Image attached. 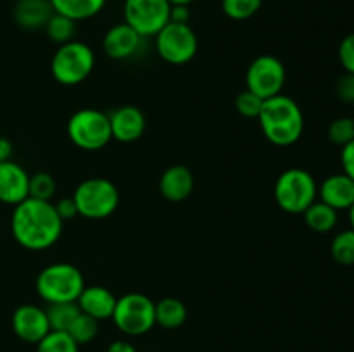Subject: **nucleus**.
Listing matches in <instances>:
<instances>
[{"label": "nucleus", "mask_w": 354, "mask_h": 352, "mask_svg": "<svg viewBox=\"0 0 354 352\" xmlns=\"http://www.w3.org/2000/svg\"><path fill=\"white\" fill-rule=\"evenodd\" d=\"M106 352H138L137 347H135L131 342L128 340H114L107 345V351Z\"/></svg>", "instance_id": "37"}, {"label": "nucleus", "mask_w": 354, "mask_h": 352, "mask_svg": "<svg viewBox=\"0 0 354 352\" xmlns=\"http://www.w3.org/2000/svg\"><path fill=\"white\" fill-rule=\"evenodd\" d=\"M273 197L282 211L289 214H303L318 197V183L310 171L289 168L277 178Z\"/></svg>", "instance_id": "4"}, {"label": "nucleus", "mask_w": 354, "mask_h": 352, "mask_svg": "<svg viewBox=\"0 0 354 352\" xmlns=\"http://www.w3.org/2000/svg\"><path fill=\"white\" fill-rule=\"evenodd\" d=\"M258 121L266 140L277 147H289L303 137L304 114L299 104L286 93L266 99Z\"/></svg>", "instance_id": "2"}, {"label": "nucleus", "mask_w": 354, "mask_h": 352, "mask_svg": "<svg viewBox=\"0 0 354 352\" xmlns=\"http://www.w3.org/2000/svg\"><path fill=\"white\" fill-rule=\"evenodd\" d=\"M341 164H342V173L348 175L354 182V140L342 147Z\"/></svg>", "instance_id": "35"}, {"label": "nucleus", "mask_w": 354, "mask_h": 352, "mask_svg": "<svg viewBox=\"0 0 354 352\" xmlns=\"http://www.w3.org/2000/svg\"><path fill=\"white\" fill-rule=\"evenodd\" d=\"M154 47L165 62L183 66L196 57L199 50V40L190 24L169 21L154 37Z\"/></svg>", "instance_id": "9"}, {"label": "nucleus", "mask_w": 354, "mask_h": 352, "mask_svg": "<svg viewBox=\"0 0 354 352\" xmlns=\"http://www.w3.org/2000/svg\"><path fill=\"white\" fill-rule=\"evenodd\" d=\"M330 254L335 262L342 266L354 264V230L339 231L330 244Z\"/></svg>", "instance_id": "25"}, {"label": "nucleus", "mask_w": 354, "mask_h": 352, "mask_svg": "<svg viewBox=\"0 0 354 352\" xmlns=\"http://www.w3.org/2000/svg\"><path fill=\"white\" fill-rule=\"evenodd\" d=\"M194 190V175L187 166L173 164L159 178V192L169 202H183Z\"/></svg>", "instance_id": "18"}, {"label": "nucleus", "mask_w": 354, "mask_h": 352, "mask_svg": "<svg viewBox=\"0 0 354 352\" xmlns=\"http://www.w3.org/2000/svg\"><path fill=\"white\" fill-rule=\"evenodd\" d=\"M187 306L176 297H165L156 302V324L165 330H176L187 321Z\"/></svg>", "instance_id": "21"}, {"label": "nucleus", "mask_w": 354, "mask_h": 352, "mask_svg": "<svg viewBox=\"0 0 354 352\" xmlns=\"http://www.w3.org/2000/svg\"><path fill=\"white\" fill-rule=\"evenodd\" d=\"M263 102H265V100L259 99L256 93H252L251 90L245 88L242 90L237 95V99H235V109H237V113L241 114V116L249 117V119H258Z\"/></svg>", "instance_id": "31"}, {"label": "nucleus", "mask_w": 354, "mask_h": 352, "mask_svg": "<svg viewBox=\"0 0 354 352\" xmlns=\"http://www.w3.org/2000/svg\"><path fill=\"white\" fill-rule=\"evenodd\" d=\"M109 124L113 140L131 144L145 133L147 119L137 106H121L109 113Z\"/></svg>", "instance_id": "14"}, {"label": "nucleus", "mask_w": 354, "mask_h": 352, "mask_svg": "<svg viewBox=\"0 0 354 352\" xmlns=\"http://www.w3.org/2000/svg\"><path fill=\"white\" fill-rule=\"evenodd\" d=\"M55 195V179L50 173L38 171L30 175V197L38 200H47L52 202V197Z\"/></svg>", "instance_id": "29"}, {"label": "nucleus", "mask_w": 354, "mask_h": 352, "mask_svg": "<svg viewBox=\"0 0 354 352\" xmlns=\"http://www.w3.org/2000/svg\"><path fill=\"white\" fill-rule=\"evenodd\" d=\"M328 140L334 145H339V147H344L349 141L354 140V117L342 116L337 117L330 123L328 126Z\"/></svg>", "instance_id": "30"}, {"label": "nucleus", "mask_w": 354, "mask_h": 352, "mask_svg": "<svg viewBox=\"0 0 354 352\" xmlns=\"http://www.w3.org/2000/svg\"><path fill=\"white\" fill-rule=\"evenodd\" d=\"M339 61L346 72L354 75V33L342 38L341 45H339Z\"/></svg>", "instance_id": "33"}, {"label": "nucleus", "mask_w": 354, "mask_h": 352, "mask_svg": "<svg viewBox=\"0 0 354 352\" xmlns=\"http://www.w3.org/2000/svg\"><path fill=\"white\" fill-rule=\"evenodd\" d=\"M37 352H80V345L69 337L68 331L50 330L37 344Z\"/></svg>", "instance_id": "27"}, {"label": "nucleus", "mask_w": 354, "mask_h": 352, "mask_svg": "<svg viewBox=\"0 0 354 352\" xmlns=\"http://www.w3.org/2000/svg\"><path fill=\"white\" fill-rule=\"evenodd\" d=\"M66 131L71 144L86 152L100 150L113 140L109 114L93 107L76 110L69 117Z\"/></svg>", "instance_id": "8"}, {"label": "nucleus", "mask_w": 354, "mask_h": 352, "mask_svg": "<svg viewBox=\"0 0 354 352\" xmlns=\"http://www.w3.org/2000/svg\"><path fill=\"white\" fill-rule=\"evenodd\" d=\"M10 155H12V144L7 138L0 137V162L9 161Z\"/></svg>", "instance_id": "38"}, {"label": "nucleus", "mask_w": 354, "mask_h": 352, "mask_svg": "<svg viewBox=\"0 0 354 352\" xmlns=\"http://www.w3.org/2000/svg\"><path fill=\"white\" fill-rule=\"evenodd\" d=\"M35 289L47 304L76 302L85 289V278L80 268L71 262H54L38 273Z\"/></svg>", "instance_id": "3"}, {"label": "nucleus", "mask_w": 354, "mask_h": 352, "mask_svg": "<svg viewBox=\"0 0 354 352\" xmlns=\"http://www.w3.org/2000/svg\"><path fill=\"white\" fill-rule=\"evenodd\" d=\"M286 79L287 71L283 62L275 55L263 54L249 64L245 71V88L266 100L282 93Z\"/></svg>", "instance_id": "11"}, {"label": "nucleus", "mask_w": 354, "mask_h": 352, "mask_svg": "<svg viewBox=\"0 0 354 352\" xmlns=\"http://www.w3.org/2000/svg\"><path fill=\"white\" fill-rule=\"evenodd\" d=\"M10 326L19 340L35 345L50 331L47 311L35 304H23L17 307L10 317Z\"/></svg>", "instance_id": "12"}, {"label": "nucleus", "mask_w": 354, "mask_h": 352, "mask_svg": "<svg viewBox=\"0 0 354 352\" xmlns=\"http://www.w3.org/2000/svg\"><path fill=\"white\" fill-rule=\"evenodd\" d=\"M145 38L127 23L111 26L102 38V50L113 61H128L137 57L144 48Z\"/></svg>", "instance_id": "13"}, {"label": "nucleus", "mask_w": 354, "mask_h": 352, "mask_svg": "<svg viewBox=\"0 0 354 352\" xmlns=\"http://www.w3.org/2000/svg\"><path fill=\"white\" fill-rule=\"evenodd\" d=\"M335 97H337L341 102L354 104V75L353 72H344L341 78L335 83Z\"/></svg>", "instance_id": "32"}, {"label": "nucleus", "mask_w": 354, "mask_h": 352, "mask_svg": "<svg viewBox=\"0 0 354 352\" xmlns=\"http://www.w3.org/2000/svg\"><path fill=\"white\" fill-rule=\"evenodd\" d=\"M318 197L332 209L349 211L354 204V182L344 173L327 176L318 186Z\"/></svg>", "instance_id": "17"}, {"label": "nucleus", "mask_w": 354, "mask_h": 352, "mask_svg": "<svg viewBox=\"0 0 354 352\" xmlns=\"http://www.w3.org/2000/svg\"><path fill=\"white\" fill-rule=\"evenodd\" d=\"M171 6H190V3L194 2V0H168Z\"/></svg>", "instance_id": "39"}, {"label": "nucleus", "mask_w": 354, "mask_h": 352, "mask_svg": "<svg viewBox=\"0 0 354 352\" xmlns=\"http://www.w3.org/2000/svg\"><path fill=\"white\" fill-rule=\"evenodd\" d=\"M52 14L50 0H17L12 10L17 26L28 31L44 30Z\"/></svg>", "instance_id": "19"}, {"label": "nucleus", "mask_w": 354, "mask_h": 352, "mask_svg": "<svg viewBox=\"0 0 354 352\" xmlns=\"http://www.w3.org/2000/svg\"><path fill=\"white\" fill-rule=\"evenodd\" d=\"M78 216L85 219H106L120 206V190L111 179L93 176L83 179L73 192Z\"/></svg>", "instance_id": "5"}, {"label": "nucleus", "mask_w": 354, "mask_h": 352, "mask_svg": "<svg viewBox=\"0 0 354 352\" xmlns=\"http://www.w3.org/2000/svg\"><path fill=\"white\" fill-rule=\"evenodd\" d=\"M349 223H351V228L354 230V204L349 207Z\"/></svg>", "instance_id": "40"}, {"label": "nucleus", "mask_w": 354, "mask_h": 352, "mask_svg": "<svg viewBox=\"0 0 354 352\" xmlns=\"http://www.w3.org/2000/svg\"><path fill=\"white\" fill-rule=\"evenodd\" d=\"M95 68V54L86 43L71 40L59 45L50 61L52 78L64 86H76L85 81Z\"/></svg>", "instance_id": "6"}, {"label": "nucleus", "mask_w": 354, "mask_h": 352, "mask_svg": "<svg viewBox=\"0 0 354 352\" xmlns=\"http://www.w3.org/2000/svg\"><path fill=\"white\" fill-rule=\"evenodd\" d=\"M107 0H50L54 12L73 21H86L104 9Z\"/></svg>", "instance_id": "20"}, {"label": "nucleus", "mask_w": 354, "mask_h": 352, "mask_svg": "<svg viewBox=\"0 0 354 352\" xmlns=\"http://www.w3.org/2000/svg\"><path fill=\"white\" fill-rule=\"evenodd\" d=\"M45 311H47L50 330L55 331H68V328L80 314V307L76 302L48 304Z\"/></svg>", "instance_id": "24"}, {"label": "nucleus", "mask_w": 354, "mask_h": 352, "mask_svg": "<svg viewBox=\"0 0 354 352\" xmlns=\"http://www.w3.org/2000/svg\"><path fill=\"white\" fill-rule=\"evenodd\" d=\"M62 226L64 221L59 217L54 204L31 197L14 206L10 216L14 240L26 251L41 252L54 247L61 238Z\"/></svg>", "instance_id": "1"}, {"label": "nucleus", "mask_w": 354, "mask_h": 352, "mask_svg": "<svg viewBox=\"0 0 354 352\" xmlns=\"http://www.w3.org/2000/svg\"><path fill=\"white\" fill-rule=\"evenodd\" d=\"M123 14L124 23L147 40L169 23L171 3L168 0H124Z\"/></svg>", "instance_id": "10"}, {"label": "nucleus", "mask_w": 354, "mask_h": 352, "mask_svg": "<svg viewBox=\"0 0 354 352\" xmlns=\"http://www.w3.org/2000/svg\"><path fill=\"white\" fill-rule=\"evenodd\" d=\"M118 297L109 289L102 285H85L83 292L80 293L78 304L80 311L86 316L93 317L100 323L113 317L114 307H116Z\"/></svg>", "instance_id": "16"}, {"label": "nucleus", "mask_w": 354, "mask_h": 352, "mask_svg": "<svg viewBox=\"0 0 354 352\" xmlns=\"http://www.w3.org/2000/svg\"><path fill=\"white\" fill-rule=\"evenodd\" d=\"M68 333L69 337L82 347V345L90 344V342L97 337V333H99V321L86 316V314H83L82 311H80L76 320L73 321L71 326L68 328Z\"/></svg>", "instance_id": "26"}, {"label": "nucleus", "mask_w": 354, "mask_h": 352, "mask_svg": "<svg viewBox=\"0 0 354 352\" xmlns=\"http://www.w3.org/2000/svg\"><path fill=\"white\" fill-rule=\"evenodd\" d=\"M30 197V175L14 161L0 162V202L17 206Z\"/></svg>", "instance_id": "15"}, {"label": "nucleus", "mask_w": 354, "mask_h": 352, "mask_svg": "<svg viewBox=\"0 0 354 352\" xmlns=\"http://www.w3.org/2000/svg\"><path fill=\"white\" fill-rule=\"evenodd\" d=\"M111 321L127 337H142L156 326V302L140 292L118 297Z\"/></svg>", "instance_id": "7"}, {"label": "nucleus", "mask_w": 354, "mask_h": 352, "mask_svg": "<svg viewBox=\"0 0 354 352\" xmlns=\"http://www.w3.org/2000/svg\"><path fill=\"white\" fill-rule=\"evenodd\" d=\"M45 35L50 41L57 45H64L68 41L75 40L76 35V21L69 19V17L62 16V14L54 12L50 16V19L45 24Z\"/></svg>", "instance_id": "23"}, {"label": "nucleus", "mask_w": 354, "mask_h": 352, "mask_svg": "<svg viewBox=\"0 0 354 352\" xmlns=\"http://www.w3.org/2000/svg\"><path fill=\"white\" fill-rule=\"evenodd\" d=\"M339 211L332 209L330 206H327L322 200H315L310 207L303 213L304 223L315 233H328L335 228L337 224Z\"/></svg>", "instance_id": "22"}, {"label": "nucleus", "mask_w": 354, "mask_h": 352, "mask_svg": "<svg viewBox=\"0 0 354 352\" xmlns=\"http://www.w3.org/2000/svg\"><path fill=\"white\" fill-rule=\"evenodd\" d=\"M189 19H190L189 6H171V14H169V21H175V23L189 24Z\"/></svg>", "instance_id": "36"}, {"label": "nucleus", "mask_w": 354, "mask_h": 352, "mask_svg": "<svg viewBox=\"0 0 354 352\" xmlns=\"http://www.w3.org/2000/svg\"><path fill=\"white\" fill-rule=\"evenodd\" d=\"M54 207L62 221H69V219H73V217L78 216V211H76L73 197H64V199L57 200V202L54 204Z\"/></svg>", "instance_id": "34"}, {"label": "nucleus", "mask_w": 354, "mask_h": 352, "mask_svg": "<svg viewBox=\"0 0 354 352\" xmlns=\"http://www.w3.org/2000/svg\"><path fill=\"white\" fill-rule=\"evenodd\" d=\"M263 0H221V10L234 21L251 19L261 9Z\"/></svg>", "instance_id": "28"}]
</instances>
